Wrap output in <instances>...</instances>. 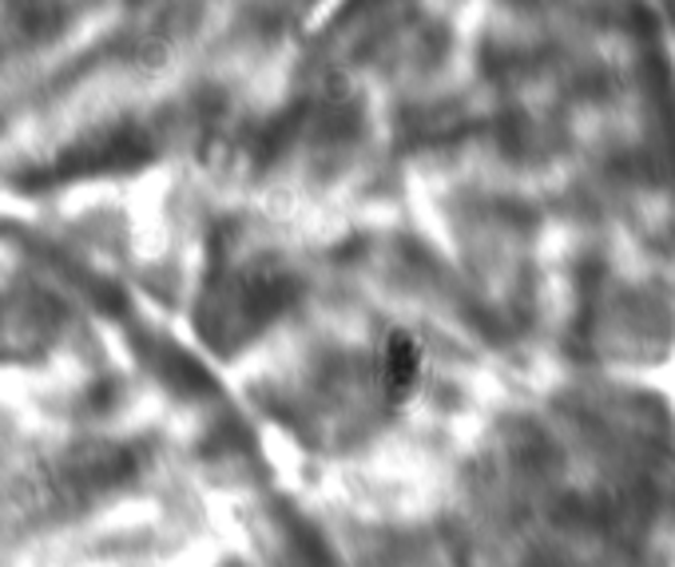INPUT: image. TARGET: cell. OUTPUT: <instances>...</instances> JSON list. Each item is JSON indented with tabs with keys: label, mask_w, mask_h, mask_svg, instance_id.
<instances>
[{
	"label": "cell",
	"mask_w": 675,
	"mask_h": 567,
	"mask_svg": "<svg viewBox=\"0 0 675 567\" xmlns=\"http://www.w3.org/2000/svg\"><path fill=\"white\" fill-rule=\"evenodd\" d=\"M374 377H378V393L386 397L389 405H406L421 389V377H425V354H421L418 337L406 334V330H394L378 349Z\"/></svg>",
	"instance_id": "6da1fadb"
}]
</instances>
